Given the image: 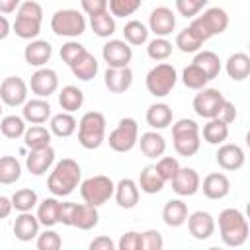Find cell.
I'll return each mask as SVG.
<instances>
[{"label": "cell", "mask_w": 250, "mask_h": 250, "mask_svg": "<svg viewBox=\"0 0 250 250\" xmlns=\"http://www.w3.org/2000/svg\"><path fill=\"white\" fill-rule=\"evenodd\" d=\"M20 4L21 0H0V14H14Z\"/></svg>", "instance_id": "cell-57"}, {"label": "cell", "mask_w": 250, "mask_h": 250, "mask_svg": "<svg viewBox=\"0 0 250 250\" xmlns=\"http://www.w3.org/2000/svg\"><path fill=\"white\" fill-rule=\"evenodd\" d=\"M154 166H156V170L164 182H170L176 176V172L180 170V162L174 156H160Z\"/></svg>", "instance_id": "cell-50"}, {"label": "cell", "mask_w": 250, "mask_h": 250, "mask_svg": "<svg viewBox=\"0 0 250 250\" xmlns=\"http://www.w3.org/2000/svg\"><path fill=\"white\" fill-rule=\"evenodd\" d=\"M145 117H146V123H148L150 129L160 131V129H166V127L172 123V117H174V115H172V107H170L168 104L156 102V104L148 105Z\"/></svg>", "instance_id": "cell-28"}, {"label": "cell", "mask_w": 250, "mask_h": 250, "mask_svg": "<svg viewBox=\"0 0 250 250\" xmlns=\"http://www.w3.org/2000/svg\"><path fill=\"white\" fill-rule=\"evenodd\" d=\"M170 182H172V189L180 197H189V195H195L199 191L201 178L193 168H182L180 166V170L176 172V176Z\"/></svg>", "instance_id": "cell-17"}, {"label": "cell", "mask_w": 250, "mask_h": 250, "mask_svg": "<svg viewBox=\"0 0 250 250\" xmlns=\"http://www.w3.org/2000/svg\"><path fill=\"white\" fill-rule=\"evenodd\" d=\"M88 248H90V250H115L117 244H115L109 236H98V238H94V240L90 242Z\"/></svg>", "instance_id": "cell-56"}, {"label": "cell", "mask_w": 250, "mask_h": 250, "mask_svg": "<svg viewBox=\"0 0 250 250\" xmlns=\"http://www.w3.org/2000/svg\"><path fill=\"white\" fill-rule=\"evenodd\" d=\"M41 21H43V8L35 0H25L16 10V21L12 25L14 33L20 39H35L41 33Z\"/></svg>", "instance_id": "cell-3"}, {"label": "cell", "mask_w": 250, "mask_h": 250, "mask_svg": "<svg viewBox=\"0 0 250 250\" xmlns=\"http://www.w3.org/2000/svg\"><path fill=\"white\" fill-rule=\"evenodd\" d=\"M148 33H150V31H148V27H146L143 21L131 20V21H127L125 27H123V41H127L129 45L137 47V45L146 43Z\"/></svg>", "instance_id": "cell-40"}, {"label": "cell", "mask_w": 250, "mask_h": 250, "mask_svg": "<svg viewBox=\"0 0 250 250\" xmlns=\"http://www.w3.org/2000/svg\"><path fill=\"white\" fill-rule=\"evenodd\" d=\"M98 68H100V64H98V59L90 53V51H86L80 59H76L72 64H70V70H72V74L78 78V80H82V82H88V80H92L96 74H98Z\"/></svg>", "instance_id": "cell-31"}, {"label": "cell", "mask_w": 250, "mask_h": 250, "mask_svg": "<svg viewBox=\"0 0 250 250\" xmlns=\"http://www.w3.org/2000/svg\"><path fill=\"white\" fill-rule=\"evenodd\" d=\"M191 62H193L195 66H199V68L205 72V76H207L209 80L217 78L219 72H221V59H219V55L213 53V51H197Z\"/></svg>", "instance_id": "cell-36"}, {"label": "cell", "mask_w": 250, "mask_h": 250, "mask_svg": "<svg viewBox=\"0 0 250 250\" xmlns=\"http://www.w3.org/2000/svg\"><path fill=\"white\" fill-rule=\"evenodd\" d=\"M51 29L59 37L74 39L86 31V18L82 16V12H78L74 8L57 10L51 18Z\"/></svg>", "instance_id": "cell-7"}, {"label": "cell", "mask_w": 250, "mask_h": 250, "mask_svg": "<svg viewBox=\"0 0 250 250\" xmlns=\"http://www.w3.org/2000/svg\"><path fill=\"white\" fill-rule=\"evenodd\" d=\"M35 244L39 250H59L62 246V238L57 230H53V227H45V230L37 234Z\"/></svg>", "instance_id": "cell-47"}, {"label": "cell", "mask_w": 250, "mask_h": 250, "mask_svg": "<svg viewBox=\"0 0 250 250\" xmlns=\"http://www.w3.org/2000/svg\"><path fill=\"white\" fill-rule=\"evenodd\" d=\"M55 162V148L49 145L45 148H37V150H29L27 158H25V166L33 176H43Z\"/></svg>", "instance_id": "cell-24"}, {"label": "cell", "mask_w": 250, "mask_h": 250, "mask_svg": "<svg viewBox=\"0 0 250 250\" xmlns=\"http://www.w3.org/2000/svg\"><path fill=\"white\" fill-rule=\"evenodd\" d=\"M188 223V230L195 240H207L213 236L215 232V219L211 213L207 211H195L191 215H188L186 219Z\"/></svg>", "instance_id": "cell-18"}, {"label": "cell", "mask_w": 250, "mask_h": 250, "mask_svg": "<svg viewBox=\"0 0 250 250\" xmlns=\"http://www.w3.org/2000/svg\"><path fill=\"white\" fill-rule=\"evenodd\" d=\"M119 250H141V232L137 230H129L125 234H121L119 242H117Z\"/></svg>", "instance_id": "cell-52"}, {"label": "cell", "mask_w": 250, "mask_h": 250, "mask_svg": "<svg viewBox=\"0 0 250 250\" xmlns=\"http://www.w3.org/2000/svg\"><path fill=\"white\" fill-rule=\"evenodd\" d=\"M49 127H51L49 131H51L53 135H57V137H61V139H66V137L74 135V131H76V127H78V121L74 119L72 113L61 111V113H57V115H51Z\"/></svg>", "instance_id": "cell-32"}, {"label": "cell", "mask_w": 250, "mask_h": 250, "mask_svg": "<svg viewBox=\"0 0 250 250\" xmlns=\"http://www.w3.org/2000/svg\"><path fill=\"white\" fill-rule=\"evenodd\" d=\"M80 6L86 16H98L107 12V0H80Z\"/></svg>", "instance_id": "cell-54"}, {"label": "cell", "mask_w": 250, "mask_h": 250, "mask_svg": "<svg viewBox=\"0 0 250 250\" xmlns=\"http://www.w3.org/2000/svg\"><path fill=\"white\" fill-rule=\"evenodd\" d=\"M141 146V152L146 158H160L166 152V141L158 131H146L141 135V139L137 141Z\"/></svg>", "instance_id": "cell-27"}, {"label": "cell", "mask_w": 250, "mask_h": 250, "mask_svg": "<svg viewBox=\"0 0 250 250\" xmlns=\"http://www.w3.org/2000/svg\"><path fill=\"white\" fill-rule=\"evenodd\" d=\"M78 143L86 150L100 148L105 141V117L100 111H86L78 121Z\"/></svg>", "instance_id": "cell-5"}, {"label": "cell", "mask_w": 250, "mask_h": 250, "mask_svg": "<svg viewBox=\"0 0 250 250\" xmlns=\"http://www.w3.org/2000/svg\"><path fill=\"white\" fill-rule=\"evenodd\" d=\"M90 27L98 37H111L115 33V18L109 12H102L98 16H90Z\"/></svg>", "instance_id": "cell-41"}, {"label": "cell", "mask_w": 250, "mask_h": 250, "mask_svg": "<svg viewBox=\"0 0 250 250\" xmlns=\"http://www.w3.org/2000/svg\"><path fill=\"white\" fill-rule=\"evenodd\" d=\"M225 96L217 88H201L193 96V111L203 119H213L219 113Z\"/></svg>", "instance_id": "cell-11"}, {"label": "cell", "mask_w": 250, "mask_h": 250, "mask_svg": "<svg viewBox=\"0 0 250 250\" xmlns=\"http://www.w3.org/2000/svg\"><path fill=\"white\" fill-rule=\"evenodd\" d=\"M164 238L156 229H148L141 232V250H162Z\"/></svg>", "instance_id": "cell-51"}, {"label": "cell", "mask_w": 250, "mask_h": 250, "mask_svg": "<svg viewBox=\"0 0 250 250\" xmlns=\"http://www.w3.org/2000/svg\"><path fill=\"white\" fill-rule=\"evenodd\" d=\"M199 135H203V141L209 145H223L229 139V125L223 123L221 119L213 117V119H207V123L203 125V131H199Z\"/></svg>", "instance_id": "cell-33"}, {"label": "cell", "mask_w": 250, "mask_h": 250, "mask_svg": "<svg viewBox=\"0 0 250 250\" xmlns=\"http://www.w3.org/2000/svg\"><path fill=\"white\" fill-rule=\"evenodd\" d=\"M82 104H84V92L78 86L68 84L59 92V105L62 107V111L74 113L82 107Z\"/></svg>", "instance_id": "cell-37"}, {"label": "cell", "mask_w": 250, "mask_h": 250, "mask_svg": "<svg viewBox=\"0 0 250 250\" xmlns=\"http://www.w3.org/2000/svg\"><path fill=\"white\" fill-rule=\"evenodd\" d=\"M27 82L20 76H6L0 84V102L6 104L8 107H18L23 105L27 100Z\"/></svg>", "instance_id": "cell-12"}, {"label": "cell", "mask_w": 250, "mask_h": 250, "mask_svg": "<svg viewBox=\"0 0 250 250\" xmlns=\"http://www.w3.org/2000/svg\"><path fill=\"white\" fill-rule=\"evenodd\" d=\"M113 189H115L113 180L104 174H98V176H92V178H86L84 182H80V195H82L84 203H90L96 207L104 205L113 195Z\"/></svg>", "instance_id": "cell-9"}, {"label": "cell", "mask_w": 250, "mask_h": 250, "mask_svg": "<svg viewBox=\"0 0 250 250\" xmlns=\"http://www.w3.org/2000/svg\"><path fill=\"white\" fill-rule=\"evenodd\" d=\"M164 184H166V182L160 178V174H158V170H156L154 164L145 166V168L141 170V174H139V182H137L139 189L145 191V193H148V195L160 193L162 188H164Z\"/></svg>", "instance_id": "cell-30"}, {"label": "cell", "mask_w": 250, "mask_h": 250, "mask_svg": "<svg viewBox=\"0 0 250 250\" xmlns=\"http://www.w3.org/2000/svg\"><path fill=\"white\" fill-rule=\"evenodd\" d=\"M137 141H139V125H137V121L133 117L119 119L117 127L107 137L109 148L115 150V152H129V150H133Z\"/></svg>", "instance_id": "cell-10"}, {"label": "cell", "mask_w": 250, "mask_h": 250, "mask_svg": "<svg viewBox=\"0 0 250 250\" xmlns=\"http://www.w3.org/2000/svg\"><path fill=\"white\" fill-rule=\"evenodd\" d=\"M98 219H100V213H98V207L96 205H90V203H78L76 205V213H74V221H72V227L80 229V230H90L98 225Z\"/></svg>", "instance_id": "cell-35"}, {"label": "cell", "mask_w": 250, "mask_h": 250, "mask_svg": "<svg viewBox=\"0 0 250 250\" xmlns=\"http://www.w3.org/2000/svg\"><path fill=\"white\" fill-rule=\"evenodd\" d=\"M59 209H61V201L53 195V197H45L43 201L37 203V219L39 225L43 227H55L59 223Z\"/></svg>", "instance_id": "cell-34"}, {"label": "cell", "mask_w": 250, "mask_h": 250, "mask_svg": "<svg viewBox=\"0 0 250 250\" xmlns=\"http://www.w3.org/2000/svg\"><path fill=\"white\" fill-rule=\"evenodd\" d=\"M51 55H53V47H51V43L45 41V39H31V41L27 43V47L23 49V59H25V62H27L29 66H37V68L45 66V64L49 62Z\"/></svg>", "instance_id": "cell-22"}, {"label": "cell", "mask_w": 250, "mask_h": 250, "mask_svg": "<svg viewBox=\"0 0 250 250\" xmlns=\"http://www.w3.org/2000/svg\"><path fill=\"white\" fill-rule=\"evenodd\" d=\"M102 57L107 62V66L121 68V66H129V62L133 59V49L123 39H109L102 47Z\"/></svg>", "instance_id": "cell-13"}, {"label": "cell", "mask_w": 250, "mask_h": 250, "mask_svg": "<svg viewBox=\"0 0 250 250\" xmlns=\"http://www.w3.org/2000/svg\"><path fill=\"white\" fill-rule=\"evenodd\" d=\"M39 219H37V215H33L31 211H21L18 217H16V221H14V234H16V238L18 240H21V242H31L33 238H37V234H39Z\"/></svg>", "instance_id": "cell-21"}, {"label": "cell", "mask_w": 250, "mask_h": 250, "mask_svg": "<svg viewBox=\"0 0 250 250\" xmlns=\"http://www.w3.org/2000/svg\"><path fill=\"white\" fill-rule=\"evenodd\" d=\"M182 82H184V86L189 88V90H201V88L207 86L209 78L205 76V72H203L199 66H195V64L191 62V64H188V66L184 68V72H182Z\"/></svg>", "instance_id": "cell-44"}, {"label": "cell", "mask_w": 250, "mask_h": 250, "mask_svg": "<svg viewBox=\"0 0 250 250\" xmlns=\"http://www.w3.org/2000/svg\"><path fill=\"white\" fill-rule=\"evenodd\" d=\"M201 41L189 31V27L182 29L178 35H176V47L182 51V53H197L201 49Z\"/></svg>", "instance_id": "cell-48"}, {"label": "cell", "mask_w": 250, "mask_h": 250, "mask_svg": "<svg viewBox=\"0 0 250 250\" xmlns=\"http://www.w3.org/2000/svg\"><path fill=\"white\" fill-rule=\"evenodd\" d=\"M188 215H189L188 213V205L182 199H170L162 207V221H164V225H168L172 229L182 227L186 223Z\"/></svg>", "instance_id": "cell-29"}, {"label": "cell", "mask_w": 250, "mask_h": 250, "mask_svg": "<svg viewBox=\"0 0 250 250\" xmlns=\"http://www.w3.org/2000/svg\"><path fill=\"white\" fill-rule=\"evenodd\" d=\"M176 29V16L170 8L158 6L148 16V31H152L156 37H168Z\"/></svg>", "instance_id": "cell-16"}, {"label": "cell", "mask_w": 250, "mask_h": 250, "mask_svg": "<svg viewBox=\"0 0 250 250\" xmlns=\"http://www.w3.org/2000/svg\"><path fill=\"white\" fill-rule=\"evenodd\" d=\"M172 141H174V150L180 156H193L201 146L199 125L188 117L178 119L172 125Z\"/></svg>", "instance_id": "cell-6"}, {"label": "cell", "mask_w": 250, "mask_h": 250, "mask_svg": "<svg viewBox=\"0 0 250 250\" xmlns=\"http://www.w3.org/2000/svg\"><path fill=\"white\" fill-rule=\"evenodd\" d=\"M178 82V72L170 62H160L156 66H152L145 78L146 90L148 94H152L154 98H164L168 96L174 86Z\"/></svg>", "instance_id": "cell-8"}, {"label": "cell", "mask_w": 250, "mask_h": 250, "mask_svg": "<svg viewBox=\"0 0 250 250\" xmlns=\"http://www.w3.org/2000/svg\"><path fill=\"white\" fill-rule=\"evenodd\" d=\"M104 84L111 94H123L133 84V70L129 66H121V68L107 66V70L104 72Z\"/></svg>", "instance_id": "cell-20"}, {"label": "cell", "mask_w": 250, "mask_h": 250, "mask_svg": "<svg viewBox=\"0 0 250 250\" xmlns=\"http://www.w3.org/2000/svg\"><path fill=\"white\" fill-rule=\"evenodd\" d=\"M189 31L201 41H209L213 35H221L229 27V14L223 8H209L201 16L191 18V23L188 25Z\"/></svg>", "instance_id": "cell-4"}, {"label": "cell", "mask_w": 250, "mask_h": 250, "mask_svg": "<svg viewBox=\"0 0 250 250\" xmlns=\"http://www.w3.org/2000/svg\"><path fill=\"white\" fill-rule=\"evenodd\" d=\"M80 182H82L80 164L72 158H62L51 170L47 178V189L55 197H66L80 186Z\"/></svg>", "instance_id": "cell-1"}, {"label": "cell", "mask_w": 250, "mask_h": 250, "mask_svg": "<svg viewBox=\"0 0 250 250\" xmlns=\"http://www.w3.org/2000/svg\"><path fill=\"white\" fill-rule=\"evenodd\" d=\"M12 207L16 209V211H31L33 207H37V203H39V197H37V191L35 189H31V188H21V189H18L12 197Z\"/></svg>", "instance_id": "cell-43"}, {"label": "cell", "mask_w": 250, "mask_h": 250, "mask_svg": "<svg viewBox=\"0 0 250 250\" xmlns=\"http://www.w3.org/2000/svg\"><path fill=\"white\" fill-rule=\"evenodd\" d=\"M146 55H148V59L158 61V62L160 61H166L172 55V43L166 37H154L152 41H148Z\"/></svg>", "instance_id": "cell-46"}, {"label": "cell", "mask_w": 250, "mask_h": 250, "mask_svg": "<svg viewBox=\"0 0 250 250\" xmlns=\"http://www.w3.org/2000/svg\"><path fill=\"white\" fill-rule=\"evenodd\" d=\"M219 234L225 246L238 248L248 240L250 225L242 211L229 207L219 213Z\"/></svg>", "instance_id": "cell-2"}, {"label": "cell", "mask_w": 250, "mask_h": 250, "mask_svg": "<svg viewBox=\"0 0 250 250\" xmlns=\"http://www.w3.org/2000/svg\"><path fill=\"white\" fill-rule=\"evenodd\" d=\"M0 115H2V102H0Z\"/></svg>", "instance_id": "cell-61"}, {"label": "cell", "mask_w": 250, "mask_h": 250, "mask_svg": "<svg viewBox=\"0 0 250 250\" xmlns=\"http://www.w3.org/2000/svg\"><path fill=\"white\" fill-rule=\"evenodd\" d=\"M23 143L29 150H37V148H45L51 145V131L43 125H31L25 129L23 133Z\"/></svg>", "instance_id": "cell-38"}, {"label": "cell", "mask_w": 250, "mask_h": 250, "mask_svg": "<svg viewBox=\"0 0 250 250\" xmlns=\"http://www.w3.org/2000/svg\"><path fill=\"white\" fill-rule=\"evenodd\" d=\"M199 189H203V195L207 199H223L230 191V180L223 172H211L203 178V184H199Z\"/></svg>", "instance_id": "cell-19"}, {"label": "cell", "mask_w": 250, "mask_h": 250, "mask_svg": "<svg viewBox=\"0 0 250 250\" xmlns=\"http://www.w3.org/2000/svg\"><path fill=\"white\" fill-rule=\"evenodd\" d=\"M12 209H14V207H12V199L6 197V195H0V219L10 217Z\"/></svg>", "instance_id": "cell-58"}, {"label": "cell", "mask_w": 250, "mask_h": 250, "mask_svg": "<svg viewBox=\"0 0 250 250\" xmlns=\"http://www.w3.org/2000/svg\"><path fill=\"white\" fill-rule=\"evenodd\" d=\"M215 160L223 170L236 172V170H240L244 166L246 156H244L242 146H238L234 143H223V145H219V148L215 152Z\"/></svg>", "instance_id": "cell-15"}, {"label": "cell", "mask_w": 250, "mask_h": 250, "mask_svg": "<svg viewBox=\"0 0 250 250\" xmlns=\"http://www.w3.org/2000/svg\"><path fill=\"white\" fill-rule=\"evenodd\" d=\"M76 205L74 201H64L61 203V209H59V223L64 225V227H72V221H74V213H76Z\"/></svg>", "instance_id": "cell-53"}, {"label": "cell", "mask_w": 250, "mask_h": 250, "mask_svg": "<svg viewBox=\"0 0 250 250\" xmlns=\"http://www.w3.org/2000/svg\"><path fill=\"white\" fill-rule=\"evenodd\" d=\"M113 195H115V201L121 209H133L137 203H139V195H141V189L137 186L135 180L131 178H123L115 184V189H113Z\"/></svg>", "instance_id": "cell-25"}, {"label": "cell", "mask_w": 250, "mask_h": 250, "mask_svg": "<svg viewBox=\"0 0 250 250\" xmlns=\"http://www.w3.org/2000/svg\"><path fill=\"white\" fill-rule=\"evenodd\" d=\"M21 117L31 123V125H43L47 119H51V105L45 98H31L25 100L23 109H21Z\"/></svg>", "instance_id": "cell-23"}, {"label": "cell", "mask_w": 250, "mask_h": 250, "mask_svg": "<svg viewBox=\"0 0 250 250\" xmlns=\"http://www.w3.org/2000/svg\"><path fill=\"white\" fill-rule=\"evenodd\" d=\"M29 90L31 94H35L37 98H49L51 94H55L59 90V76L53 68H37L31 78H29Z\"/></svg>", "instance_id": "cell-14"}, {"label": "cell", "mask_w": 250, "mask_h": 250, "mask_svg": "<svg viewBox=\"0 0 250 250\" xmlns=\"http://www.w3.org/2000/svg\"><path fill=\"white\" fill-rule=\"evenodd\" d=\"M193 2H195V4H199V6H201V8H203V6H207V4H209V0H193Z\"/></svg>", "instance_id": "cell-60"}, {"label": "cell", "mask_w": 250, "mask_h": 250, "mask_svg": "<svg viewBox=\"0 0 250 250\" xmlns=\"http://www.w3.org/2000/svg\"><path fill=\"white\" fill-rule=\"evenodd\" d=\"M143 0H107V12L113 18H127L133 16L141 8Z\"/></svg>", "instance_id": "cell-45"}, {"label": "cell", "mask_w": 250, "mask_h": 250, "mask_svg": "<svg viewBox=\"0 0 250 250\" xmlns=\"http://www.w3.org/2000/svg\"><path fill=\"white\" fill-rule=\"evenodd\" d=\"M236 107H234V104L232 102H229V100H223V104H221V107H219V113H217V119H221L223 123H227V125H230L234 119H236Z\"/></svg>", "instance_id": "cell-55"}, {"label": "cell", "mask_w": 250, "mask_h": 250, "mask_svg": "<svg viewBox=\"0 0 250 250\" xmlns=\"http://www.w3.org/2000/svg\"><path fill=\"white\" fill-rule=\"evenodd\" d=\"M88 49L82 45V43H78V41H66L62 47H61V59H62V62H66L68 66L76 61V59H80L84 53H86Z\"/></svg>", "instance_id": "cell-49"}, {"label": "cell", "mask_w": 250, "mask_h": 250, "mask_svg": "<svg viewBox=\"0 0 250 250\" xmlns=\"http://www.w3.org/2000/svg\"><path fill=\"white\" fill-rule=\"evenodd\" d=\"M21 178V164L16 156L4 154L0 156V184L12 186Z\"/></svg>", "instance_id": "cell-39"}, {"label": "cell", "mask_w": 250, "mask_h": 250, "mask_svg": "<svg viewBox=\"0 0 250 250\" xmlns=\"http://www.w3.org/2000/svg\"><path fill=\"white\" fill-rule=\"evenodd\" d=\"M225 70H227L229 78H232L234 82L246 80L250 76V57L242 51L232 53L225 62Z\"/></svg>", "instance_id": "cell-26"}, {"label": "cell", "mask_w": 250, "mask_h": 250, "mask_svg": "<svg viewBox=\"0 0 250 250\" xmlns=\"http://www.w3.org/2000/svg\"><path fill=\"white\" fill-rule=\"evenodd\" d=\"M25 119L20 115H6L0 119V133L6 139H20L25 133Z\"/></svg>", "instance_id": "cell-42"}, {"label": "cell", "mask_w": 250, "mask_h": 250, "mask_svg": "<svg viewBox=\"0 0 250 250\" xmlns=\"http://www.w3.org/2000/svg\"><path fill=\"white\" fill-rule=\"evenodd\" d=\"M10 33H12V25H10L8 18L0 14V41H4V39L10 35Z\"/></svg>", "instance_id": "cell-59"}]
</instances>
